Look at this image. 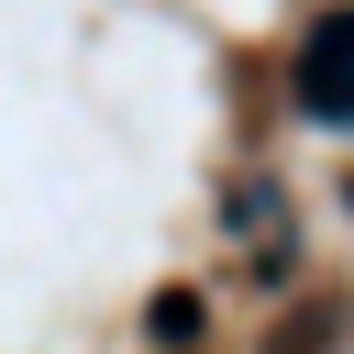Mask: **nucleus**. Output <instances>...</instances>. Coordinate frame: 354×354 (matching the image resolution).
<instances>
[{"label": "nucleus", "mask_w": 354, "mask_h": 354, "mask_svg": "<svg viewBox=\"0 0 354 354\" xmlns=\"http://www.w3.org/2000/svg\"><path fill=\"white\" fill-rule=\"evenodd\" d=\"M299 111L321 133L354 122V11H321L310 22V44H299Z\"/></svg>", "instance_id": "obj_1"}]
</instances>
